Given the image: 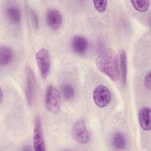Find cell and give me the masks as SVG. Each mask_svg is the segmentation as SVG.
<instances>
[{"mask_svg": "<svg viewBox=\"0 0 151 151\" xmlns=\"http://www.w3.org/2000/svg\"><path fill=\"white\" fill-rule=\"evenodd\" d=\"M93 4L95 9L99 12H103L105 11L107 8V1L102 0V1H93Z\"/></svg>", "mask_w": 151, "mask_h": 151, "instance_id": "obj_17", "label": "cell"}, {"mask_svg": "<svg viewBox=\"0 0 151 151\" xmlns=\"http://www.w3.org/2000/svg\"><path fill=\"white\" fill-rule=\"evenodd\" d=\"M119 57H120V77L122 78V84L125 86L126 84V80H127V57H126V53L124 50L121 49L120 50L119 53Z\"/></svg>", "mask_w": 151, "mask_h": 151, "instance_id": "obj_11", "label": "cell"}, {"mask_svg": "<svg viewBox=\"0 0 151 151\" xmlns=\"http://www.w3.org/2000/svg\"><path fill=\"white\" fill-rule=\"evenodd\" d=\"M35 60L42 78L46 79L51 69V58L48 50L46 48L40 49L35 54Z\"/></svg>", "mask_w": 151, "mask_h": 151, "instance_id": "obj_3", "label": "cell"}, {"mask_svg": "<svg viewBox=\"0 0 151 151\" xmlns=\"http://www.w3.org/2000/svg\"><path fill=\"white\" fill-rule=\"evenodd\" d=\"M150 113V108L146 106L142 107L138 112V118L140 126L146 131H149L151 129Z\"/></svg>", "mask_w": 151, "mask_h": 151, "instance_id": "obj_10", "label": "cell"}, {"mask_svg": "<svg viewBox=\"0 0 151 151\" xmlns=\"http://www.w3.org/2000/svg\"><path fill=\"white\" fill-rule=\"evenodd\" d=\"M96 65L97 70L109 77L112 81H117L120 77L117 55L112 48H106L98 55Z\"/></svg>", "mask_w": 151, "mask_h": 151, "instance_id": "obj_1", "label": "cell"}, {"mask_svg": "<svg viewBox=\"0 0 151 151\" xmlns=\"http://www.w3.org/2000/svg\"><path fill=\"white\" fill-rule=\"evenodd\" d=\"M8 18L14 24H18L21 20V12L19 9L15 6H9L6 10Z\"/></svg>", "mask_w": 151, "mask_h": 151, "instance_id": "obj_13", "label": "cell"}, {"mask_svg": "<svg viewBox=\"0 0 151 151\" xmlns=\"http://www.w3.org/2000/svg\"><path fill=\"white\" fill-rule=\"evenodd\" d=\"M113 145L117 149H124L126 144L124 134L121 132L116 133L113 137Z\"/></svg>", "mask_w": 151, "mask_h": 151, "instance_id": "obj_14", "label": "cell"}, {"mask_svg": "<svg viewBox=\"0 0 151 151\" xmlns=\"http://www.w3.org/2000/svg\"><path fill=\"white\" fill-rule=\"evenodd\" d=\"M46 22L51 29L57 30L63 22V16L57 9L49 10L46 15Z\"/></svg>", "mask_w": 151, "mask_h": 151, "instance_id": "obj_9", "label": "cell"}, {"mask_svg": "<svg viewBox=\"0 0 151 151\" xmlns=\"http://www.w3.org/2000/svg\"><path fill=\"white\" fill-rule=\"evenodd\" d=\"M61 91L56 87L50 85L46 90L45 104L47 110L51 113L57 114L61 107Z\"/></svg>", "mask_w": 151, "mask_h": 151, "instance_id": "obj_2", "label": "cell"}, {"mask_svg": "<svg viewBox=\"0 0 151 151\" xmlns=\"http://www.w3.org/2000/svg\"><path fill=\"white\" fill-rule=\"evenodd\" d=\"M144 86L147 90H150L151 87V73L150 70H149L144 78Z\"/></svg>", "mask_w": 151, "mask_h": 151, "instance_id": "obj_19", "label": "cell"}, {"mask_svg": "<svg viewBox=\"0 0 151 151\" xmlns=\"http://www.w3.org/2000/svg\"><path fill=\"white\" fill-rule=\"evenodd\" d=\"M26 74V85H25V95L28 103L32 104L35 94L36 89V78L34 71L32 69L27 66L25 70Z\"/></svg>", "mask_w": 151, "mask_h": 151, "instance_id": "obj_6", "label": "cell"}, {"mask_svg": "<svg viewBox=\"0 0 151 151\" xmlns=\"http://www.w3.org/2000/svg\"><path fill=\"white\" fill-rule=\"evenodd\" d=\"M93 99L96 105L103 108L107 106L111 100V93L108 88L103 85L97 86L94 90Z\"/></svg>", "mask_w": 151, "mask_h": 151, "instance_id": "obj_5", "label": "cell"}, {"mask_svg": "<svg viewBox=\"0 0 151 151\" xmlns=\"http://www.w3.org/2000/svg\"><path fill=\"white\" fill-rule=\"evenodd\" d=\"M72 134L74 140L81 145L88 142L90 134L84 119H80L74 123L72 129Z\"/></svg>", "mask_w": 151, "mask_h": 151, "instance_id": "obj_4", "label": "cell"}, {"mask_svg": "<svg viewBox=\"0 0 151 151\" xmlns=\"http://www.w3.org/2000/svg\"><path fill=\"white\" fill-rule=\"evenodd\" d=\"M14 58V54L11 49L5 45L0 48V64L1 65H6L11 63Z\"/></svg>", "mask_w": 151, "mask_h": 151, "instance_id": "obj_12", "label": "cell"}, {"mask_svg": "<svg viewBox=\"0 0 151 151\" xmlns=\"http://www.w3.org/2000/svg\"><path fill=\"white\" fill-rule=\"evenodd\" d=\"M71 47L76 54L83 55L86 53L88 48V42L83 36L75 35L72 39Z\"/></svg>", "mask_w": 151, "mask_h": 151, "instance_id": "obj_8", "label": "cell"}, {"mask_svg": "<svg viewBox=\"0 0 151 151\" xmlns=\"http://www.w3.org/2000/svg\"><path fill=\"white\" fill-rule=\"evenodd\" d=\"M29 14L31 17L32 22L34 25V27L35 29H38L39 27V20H38V17L37 15V14L32 10L29 11Z\"/></svg>", "mask_w": 151, "mask_h": 151, "instance_id": "obj_18", "label": "cell"}, {"mask_svg": "<svg viewBox=\"0 0 151 151\" xmlns=\"http://www.w3.org/2000/svg\"><path fill=\"white\" fill-rule=\"evenodd\" d=\"M34 149L35 151H45V145L42 130L41 121L38 116H37L34 121Z\"/></svg>", "mask_w": 151, "mask_h": 151, "instance_id": "obj_7", "label": "cell"}, {"mask_svg": "<svg viewBox=\"0 0 151 151\" xmlns=\"http://www.w3.org/2000/svg\"><path fill=\"white\" fill-rule=\"evenodd\" d=\"M61 93L67 100H70L72 99L75 94L74 89L73 86L68 84H63L61 87Z\"/></svg>", "mask_w": 151, "mask_h": 151, "instance_id": "obj_16", "label": "cell"}, {"mask_svg": "<svg viewBox=\"0 0 151 151\" xmlns=\"http://www.w3.org/2000/svg\"><path fill=\"white\" fill-rule=\"evenodd\" d=\"M133 8L139 12H146L150 6V1H130Z\"/></svg>", "mask_w": 151, "mask_h": 151, "instance_id": "obj_15", "label": "cell"}]
</instances>
